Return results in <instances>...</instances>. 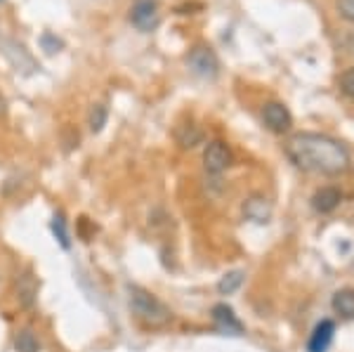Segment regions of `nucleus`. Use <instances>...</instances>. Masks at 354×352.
<instances>
[{
  "mask_svg": "<svg viewBox=\"0 0 354 352\" xmlns=\"http://www.w3.org/2000/svg\"><path fill=\"white\" fill-rule=\"evenodd\" d=\"M286 156L295 168L317 175H342L352 168V156L347 147L330 135L322 133H295L290 135Z\"/></svg>",
  "mask_w": 354,
  "mask_h": 352,
  "instance_id": "obj_1",
  "label": "nucleus"
},
{
  "mask_svg": "<svg viewBox=\"0 0 354 352\" xmlns=\"http://www.w3.org/2000/svg\"><path fill=\"white\" fill-rule=\"evenodd\" d=\"M128 308L135 319L147 328H165L173 322V312L168 305L142 286H128Z\"/></svg>",
  "mask_w": 354,
  "mask_h": 352,
  "instance_id": "obj_2",
  "label": "nucleus"
},
{
  "mask_svg": "<svg viewBox=\"0 0 354 352\" xmlns=\"http://www.w3.org/2000/svg\"><path fill=\"white\" fill-rule=\"evenodd\" d=\"M187 66H189V71L194 76L205 78V81H213L220 71L218 55H215L213 48H208V45H196V48H192V53L187 55Z\"/></svg>",
  "mask_w": 354,
  "mask_h": 352,
  "instance_id": "obj_3",
  "label": "nucleus"
},
{
  "mask_svg": "<svg viewBox=\"0 0 354 352\" xmlns=\"http://www.w3.org/2000/svg\"><path fill=\"white\" fill-rule=\"evenodd\" d=\"M232 149L222 140H213L203 149V168L208 175H222L232 166Z\"/></svg>",
  "mask_w": 354,
  "mask_h": 352,
  "instance_id": "obj_4",
  "label": "nucleus"
},
{
  "mask_svg": "<svg viewBox=\"0 0 354 352\" xmlns=\"http://www.w3.org/2000/svg\"><path fill=\"white\" fill-rule=\"evenodd\" d=\"M161 21L158 15V3L156 0H135V5L130 8V24L142 33H151Z\"/></svg>",
  "mask_w": 354,
  "mask_h": 352,
  "instance_id": "obj_5",
  "label": "nucleus"
},
{
  "mask_svg": "<svg viewBox=\"0 0 354 352\" xmlns=\"http://www.w3.org/2000/svg\"><path fill=\"white\" fill-rule=\"evenodd\" d=\"M262 121L274 135H283L293 128V116H290L288 106H283L281 102H267L262 106Z\"/></svg>",
  "mask_w": 354,
  "mask_h": 352,
  "instance_id": "obj_6",
  "label": "nucleus"
},
{
  "mask_svg": "<svg viewBox=\"0 0 354 352\" xmlns=\"http://www.w3.org/2000/svg\"><path fill=\"white\" fill-rule=\"evenodd\" d=\"M210 315H213V324L220 333H225V336H243V331H245L243 322L239 319L236 312H234L227 303L213 305Z\"/></svg>",
  "mask_w": 354,
  "mask_h": 352,
  "instance_id": "obj_7",
  "label": "nucleus"
},
{
  "mask_svg": "<svg viewBox=\"0 0 354 352\" xmlns=\"http://www.w3.org/2000/svg\"><path fill=\"white\" fill-rule=\"evenodd\" d=\"M38 279L33 275V270H21L15 279V296H17V303L21 308H33L36 305V298H38Z\"/></svg>",
  "mask_w": 354,
  "mask_h": 352,
  "instance_id": "obj_8",
  "label": "nucleus"
},
{
  "mask_svg": "<svg viewBox=\"0 0 354 352\" xmlns=\"http://www.w3.org/2000/svg\"><path fill=\"white\" fill-rule=\"evenodd\" d=\"M335 336V322L322 319L312 328V336L307 340V352H326Z\"/></svg>",
  "mask_w": 354,
  "mask_h": 352,
  "instance_id": "obj_9",
  "label": "nucleus"
},
{
  "mask_svg": "<svg viewBox=\"0 0 354 352\" xmlns=\"http://www.w3.org/2000/svg\"><path fill=\"white\" fill-rule=\"evenodd\" d=\"M340 201H342V192L338 189V187H322V189L314 192L312 208L317 213L326 215V213H333L335 208L340 206Z\"/></svg>",
  "mask_w": 354,
  "mask_h": 352,
  "instance_id": "obj_10",
  "label": "nucleus"
},
{
  "mask_svg": "<svg viewBox=\"0 0 354 352\" xmlns=\"http://www.w3.org/2000/svg\"><path fill=\"white\" fill-rule=\"evenodd\" d=\"M243 215L248 220H253V223L265 225V223H270V218H272V206L267 198L250 196V198H245V203H243Z\"/></svg>",
  "mask_w": 354,
  "mask_h": 352,
  "instance_id": "obj_11",
  "label": "nucleus"
},
{
  "mask_svg": "<svg viewBox=\"0 0 354 352\" xmlns=\"http://www.w3.org/2000/svg\"><path fill=\"white\" fill-rule=\"evenodd\" d=\"M330 308L342 319H354V291L352 288H340V291L333 293V300H330Z\"/></svg>",
  "mask_w": 354,
  "mask_h": 352,
  "instance_id": "obj_12",
  "label": "nucleus"
},
{
  "mask_svg": "<svg viewBox=\"0 0 354 352\" xmlns=\"http://www.w3.org/2000/svg\"><path fill=\"white\" fill-rule=\"evenodd\" d=\"M175 140L182 149H194V147H198L203 142V130L192 126V123H185V126L175 130Z\"/></svg>",
  "mask_w": 354,
  "mask_h": 352,
  "instance_id": "obj_13",
  "label": "nucleus"
},
{
  "mask_svg": "<svg viewBox=\"0 0 354 352\" xmlns=\"http://www.w3.org/2000/svg\"><path fill=\"white\" fill-rule=\"evenodd\" d=\"M243 279H245V275L241 270L227 272V275L218 281V293L220 296H232V293H236L239 288L243 286Z\"/></svg>",
  "mask_w": 354,
  "mask_h": 352,
  "instance_id": "obj_14",
  "label": "nucleus"
},
{
  "mask_svg": "<svg viewBox=\"0 0 354 352\" xmlns=\"http://www.w3.org/2000/svg\"><path fill=\"white\" fill-rule=\"evenodd\" d=\"M15 350L17 352H41V340L36 338V333L31 328H21L15 336Z\"/></svg>",
  "mask_w": 354,
  "mask_h": 352,
  "instance_id": "obj_15",
  "label": "nucleus"
},
{
  "mask_svg": "<svg viewBox=\"0 0 354 352\" xmlns=\"http://www.w3.org/2000/svg\"><path fill=\"white\" fill-rule=\"evenodd\" d=\"M106 121H109V106L106 104H93V109H90V116H88V126L93 133H102L106 126Z\"/></svg>",
  "mask_w": 354,
  "mask_h": 352,
  "instance_id": "obj_16",
  "label": "nucleus"
},
{
  "mask_svg": "<svg viewBox=\"0 0 354 352\" xmlns=\"http://www.w3.org/2000/svg\"><path fill=\"white\" fill-rule=\"evenodd\" d=\"M53 234H55V239L57 243H59L64 251H68L71 248V239H68V232H66V220H64V215L62 213H57L55 218H53Z\"/></svg>",
  "mask_w": 354,
  "mask_h": 352,
  "instance_id": "obj_17",
  "label": "nucleus"
},
{
  "mask_svg": "<svg viewBox=\"0 0 354 352\" xmlns=\"http://www.w3.org/2000/svg\"><path fill=\"white\" fill-rule=\"evenodd\" d=\"M340 93L345 95V98L354 100V66L340 76Z\"/></svg>",
  "mask_w": 354,
  "mask_h": 352,
  "instance_id": "obj_18",
  "label": "nucleus"
},
{
  "mask_svg": "<svg viewBox=\"0 0 354 352\" xmlns=\"http://www.w3.org/2000/svg\"><path fill=\"white\" fill-rule=\"evenodd\" d=\"M338 15L354 24V0H338Z\"/></svg>",
  "mask_w": 354,
  "mask_h": 352,
  "instance_id": "obj_19",
  "label": "nucleus"
},
{
  "mask_svg": "<svg viewBox=\"0 0 354 352\" xmlns=\"http://www.w3.org/2000/svg\"><path fill=\"white\" fill-rule=\"evenodd\" d=\"M41 43H43V48L48 50L50 55H53V53H59V48H62V41H57L53 33H45V36L41 38Z\"/></svg>",
  "mask_w": 354,
  "mask_h": 352,
  "instance_id": "obj_20",
  "label": "nucleus"
},
{
  "mask_svg": "<svg viewBox=\"0 0 354 352\" xmlns=\"http://www.w3.org/2000/svg\"><path fill=\"white\" fill-rule=\"evenodd\" d=\"M3 116H5V98L0 95V118H3Z\"/></svg>",
  "mask_w": 354,
  "mask_h": 352,
  "instance_id": "obj_21",
  "label": "nucleus"
}]
</instances>
